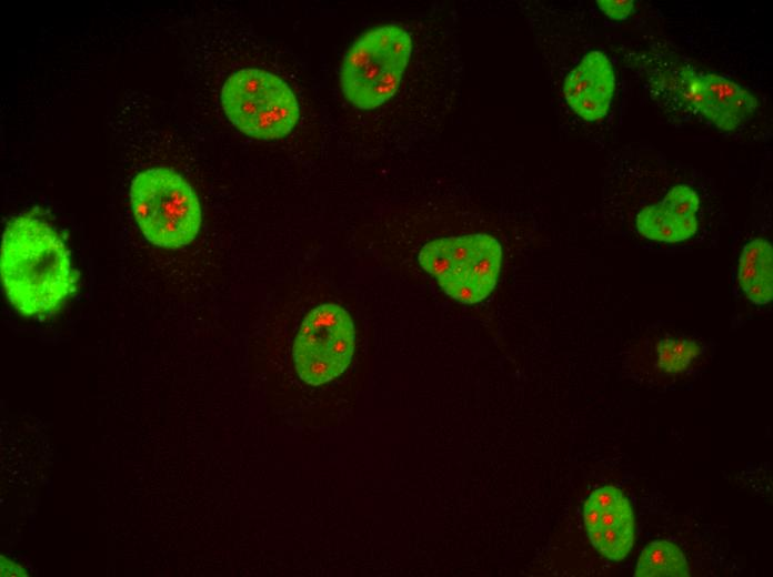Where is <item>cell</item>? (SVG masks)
Listing matches in <instances>:
<instances>
[{
  "mask_svg": "<svg viewBox=\"0 0 773 577\" xmlns=\"http://www.w3.org/2000/svg\"><path fill=\"white\" fill-rule=\"evenodd\" d=\"M355 331L347 310L334 303L309 312L295 336L292 355L298 376L319 386L333 381L349 367L354 353Z\"/></svg>",
  "mask_w": 773,
  "mask_h": 577,
  "instance_id": "cell-6",
  "label": "cell"
},
{
  "mask_svg": "<svg viewBox=\"0 0 773 577\" xmlns=\"http://www.w3.org/2000/svg\"><path fill=\"white\" fill-rule=\"evenodd\" d=\"M220 100L232 125L259 140L288 135L300 118L298 99L287 82L258 68L231 73L221 88Z\"/></svg>",
  "mask_w": 773,
  "mask_h": 577,
  "instance_id": "cell-4",
  "label": "cell"
},
{
  "mask_svg": "<svg viewBox=\"0 0 773 577\" xmlns=\"http://www.w3.org/2000/svg\"><path fill=\"white\" fill-rule=\"evenodd\" d=\"M583 518L589 539L599 553L614 561L628 556L634 541V515L619 488L604 486L591 493Z\"/></svg>",
  "mask_w": 773,
  "mask_h": 577,
  "instance_id": "cell-8",
  "label": "cell"
},
{
  "mask_svg": "<svg viewBox=\"0 0 773 577\" xmlns=\"http://www.w3.org/2000/svg\"><path fill=\"white\" fill-rule=\"evenodd\" d=\"M0 270L10 303L26 316L56 313L78 286V274L64 242L47 222L29 213L8 224Z\"/></svg>",
  "mask_w": 773,
  "mask_h": 577,
  "instance_id": "cell-1",
  "label": "cell"
},
{
  "mask_svg": "<svg viewBox=\"0 0 773 577\" xmlns=\"http://www.w3.org/2000/svg\"><path fill=\"white\" fill-rule=\"evenodd\" d=\"M130 203L139 230L155 246H185L200 231L199 198L190 183L170 168L139 172L131 182Z\"/></svg>",
  "mask_w": 773,
  "mask_h": 577,
  "instance_id": "cell-3",
  "label": "cell"
},
{
  "mask_svg": "<svg viewBox=\"0 0 773 577\" xmlns=\"http://www.w3.org/2000/svg\"><path fill=\"white\" fill-rule=\"evenodd\" d=\"M634 576L687 577L690 569L683 551L675 544L656 540L641 551Z\"/></svg>",
  "mask_w": 773,
  "mask_h": 577,
  "instance_id": "cell-12",
  "label": "cell"
},
{
  "mask_svg": "<svg viewBox=\"0 0 773 577\" xmlns=\"http://www.w3.org/2000/svg\"><path fill=\"white\" fill-rule=\"evenodd\" d=\"M772 253L767 239L755 237L744 245L740 255L737 282L754 305H766L772 300Z\"/></svg>",
  "mask_w": 773,
  "mask_h": 577,
  "instance_id": "cell-11",
  "label": "cell"
},
{
  "mask_svg": "<svg viewBox=\"0 0 773 577\" xmlns=\"http://www.w3.org/2000/svg\"><path fill=\"white\" fill-rule=\"evenodd\" d=\"M502 246L484 233L440 237L424 244L418 261L451 298L475 304L494 290L502 265Z\"/></svg>",
  "mask_w": 773,
  "mask_h": 577,
  "instance_id": "cell-5",
  "label": "cell"
},
{
  "mask_svg": "<svg viewBox=\"0 0 773 577\" xmlns=\"http://www.w3.org/2000/svg\"><path fill=\"white\" fill-rule=\"evenodd\" d=\"M596 3L611 20H625L634 9L633 0H598Z\"/></svg>",
  "mask_w": 773,
  "mask_h": 577,
  "instance_id": "cell-14",
  "label": "cell"
},
{
  "mask_svg": "<svg viewBox=\"0 0 773 577\" xmlns=\"http://www.w3.org/2000/svg\"><path fill=\"white\" fill-rule=\"evenodd\" d=\"M669 77L680 100L722 131L743 125L757 107V99L749 90L723 75L681 65Z\"/></svg>",
  "mask_w": 773,
  "mask_h": 577,
  "instance_id": "cell-7",
  "label": "cell"
},
{
  "mask_svg": "<svg viewBox=\"0 0 773 577\" xmlns=\"http://www.w3.org/2000/svg\"><path fill=\"white\" fill-rule=\"evenodd\" d=\"M412 53V38L396 22L374 27L351 44L340 67V88L354 108L372 110L396 92Z\"/></svg>",
  "mask_w": 773,
  "mask_h": 577,
  "instance_id": "cell-2",
  "label": "cell"
},
{
  "mask_svg": "<svg viewBox=\"0 0 773 577\" xmlns=\"http://www.w3.org/2000/svg\"><path fill=\"white\" fill-rule=\"evenodd\" d=\"M700 200L685 184L673 186L657 203L641 210L636 226L641 235L660 242H680L697 230Z\"/></svg>",
  "mask_w": 773,
  "mask_h": 577,
  "instance_id": "cell-10",
  "label": "cell"
},
{
  "mask_svg": "<svg viewBox=\"0 0 773 577\" xmlns=\"http://www.w3.org/2000/svg\"><path fill=\"white\" fill-rule=\"evenodd\" d=\"M659 365L665 372L680 373L697 356L700 347L690 340H665L659 345Z\"/></svg>",
  "mask_w": 773,
  "mask_h": 577,
  "instance_id": "cell-13",
  "label": "cell"
},
{
  "mask_svg": "<svg viewBox=\"0 0 773 577\" xmlns=\"http://www.w3.org/2000/svg\"><path fill=\"white\" fill-rule=\"evenodd\" d=\"M615 90V73L608 55L600 50L588 52L569 72L563 85L568 105L589 122L603 119Z\"/></svg>",
  "mask_w": 773,
  "mask_h": 577,
  "instance_id": "cell-9",
  "label": "cell"
}]
</instances>
